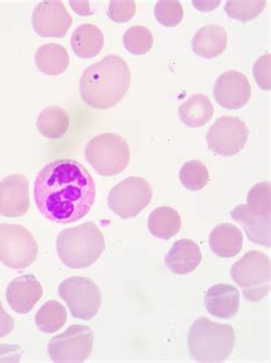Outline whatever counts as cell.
<instances>
[{"label": "cell", "instance_id": "30bf717a", "mask_svg": "<svg viewBox=\"0 0 271 363\" xmlns=\"http://www.w3.org/2000/svg\"><path fill=\"white\" fill-rule=\"evenodd\" d=\"M94 334L87 325H74L48 342V355L54 362L81 363L91 357Z\"/></svg>", "mask_w": 271, "mask_h": 363}, {"label": "cell", "instance_id": "8fae6325", "mask_svg": "<svg viewBox=\"0 0 271 363\" xmlns=\"http://www.w3.org/2000/svg\"><path fill=\"white\" fill-rule=\"evenodd\" d=\"M250 137V130L238 117L222 116L206 133L209 150L217 155L231 157L241 152Z\"/></svg>", "mask_w": 271, "mask_h": 363}, {"label": "cell", "instance_id": "6da1fadb", "mask_svg": "<svg viewBox=\"0 0 271 363\" xmlns=\"http://www.w3.org/2000/svg\"><path fill=\"white\" fill-rule=\"evenodd\" d=\"M33 195L37 208L48 220L75 223L92 210L96 182L83 164L63 158L50 162L39 171Z\"/></svg>", "mask_w": 271, "mask_h": 363}, {"label": "cell", "instance_id": "e0dca14e", "mask_svg": "<svg viewBox=\"0 0 271 363\" xmlns=\"http://www.w3.org/2000/svg\"><path fill=\"white\" fill-rule=\"evenodd\" d=\"M202 258L200 245L188 238H183L174 242L165 257V262L174 274L187 275L200 265Z\"/></svg>", "mask_w": 271, "mask_h": 363}, {"label": "cell", "instance_id": "ffe728a7", "mask_svg": "<svg viewBox=\"0 0 271 363\" xmlns=\"http://www.w3.org/2000/svg\"><path fill=\"white\" fill-rule=\"evenodd\" d=\"M209 242L211 250L217 256L229 259L241 252L244 245V236L233 223H224L212 230Z\"/></svg>", "mask_w": 271, "mask_h": 363}, {"label": "cell", "instance_id": "4dcf8cb0", "mask_svg": "<svg viewBox=\"0 0 271 363\" xmlns=\"http://www.w3.org/2000/svg\"><path fill=\"white\" fill-rule=\"evenodd\" d=\"M156 20L164 27L174 28L183 20V7L178 0L158 1L155 7Z\"/></svg>", "mask_w": 271, "mask_h": 363}, {"label": "cell", "instance_id": "4fadbf2b", "mask_svg": "<svg viewBox=\"0 0 271 363\" xmlns=\"http://www.w3.org/2000/svg\"><path fill=\"white\" fill-rule=\"evenodd\" d=\"M30 208V184L23 174H11L0 180V216L23 217Z\"/></svg>", "mask_w": 271, "mask_h": 363}, {"label": "cell", "instance_id": "d6986e66", "mask_svg": "<svg viewBox=\"0 0 271 363\" xmlns=\"http://www.w3.org/2000/svg\"><path fill=\"white\" fill-rule=\"evenodd\" d=\"M231 218L241 225L248 240L256 245L270 247V217H259L248 210L246 204H241L231 210Z\"/></svg>", "mask_w": 271, "mask_h": 363}, {"label": "cell", "instance_id": "44dd1931", "mask_svg": "<svg viewBox=\"0 0 271 363\" xmlns=\"http://www.w3.org/2000/svg\"><path fill=\"white\" fill-rule=\"evenodd\" d=\"M105 46V36L94 24H81L71 36L74 53L81 59H93L101 53Z\"/></svg>", "mask_w": 271, "mask_h": 363}, {"label": "cell", "instance_id": "1f68e13d", "mask_svg": "<svg viewBox=\"0 0 271 363\" xmlns=\"http://www.w3.org/2000/svg\"><path fill=\"white\" fill-rule=\"evenodd\" d=\"M137 12V4L135 1H117L113 0L109 4V9H108V16L110 18L111 21L116 22V23H125L129 21Z\"/></svg>", "mask_w": 271, "mask_h": 363}, {"label": "cell", "instance_id": "603a6c76", "mask_svg": "<svg viewBox=\"0 0 271 363\" xmlns=\"http://www.w3.org/2000/svg\"><path fill=\"white\" fill-rule=\"evenodd\" d=\"M214 115L211 100L204 94L197 93L183 102L179 108L181 122L188 128H200L207 124Z\"/></svg>", "mask_w": 271, "mask_h": 363}, {"label": "cell", "instance_id": "4316f807", "mask_svg": "<svg viewBox=\"0 0 271 363\" xmlns=\"http://www.w3.org/2000/svg\"><path fill=\"white\" fill-rule=\"evenodd\" d=\"M179 178L183 187L191 191H200L209 184V172L203 162L192 160L182 165Z\"/></svg>", "mask_w": 271, "mask_h": 363}, {"label": "cell", "instance_id": "9c48e42d", "mask_svg": "<svg viewBox=\"0 0 271 363\" xmlns=\"http://www.w3.org/2000/svg\"><path fill=\"white\" fill-rule=\"evenodd\" d=\"M59 295L75 319L92 320L101 308V290L88 277H69L59 286Z\"/></svg>", "mask_w": 271, "mask_h": 363}, {"label": "cell", "instance_id": "484cf974", "mask_svg": "<svg viewBox=\"0 0 271 363\" xmlns=\"http://www.w3.org/2000/svg\"><path fill=\"white\" fill-rule=\"evenodd\" d=\"M68 320L66 308L57 301H48L42 305L35 316L37 327L44 334H54L66 325Z\"/></svg>", "mask_w": 271, "mask_h": 363}, {"label": "cell", "instance_id": "f546056e", "mask_svg": "<svg viewBox=\"0 0 271 363\" xmlns=\"http://www.w3.org/2000/svg\"><path fill=\"white\" fill-rule=\"evenodd\" d=\"M267 1H226V14L236 21L250 22L265 11Z\"/></svg>", "mask_w": 271, "mask_h": 363}, {"label": "cell", "instance_id": "7a4b0ae2", "mask_svg": "<svg viewBox=\"0 0 271 363\" xmlns=\"http://www.w3.org/2000/svg\"><path fill=\"white\" fill-rule=\"evenodd\" d=\"M129 85L131 70L125 60L108 55L83 72L79 91L85 104L103 111L120 104Z\"/></svg>", "mask_w": 271, "mask_h": 363}, {"label": "cell", "instance_id": "836d02e7", "mask_svg": "<svg viewBox=\"0 0 271 363\" xmlns=\"http://www.w3.org/2000/svg\"><path fill=\"white\" fill-rule=\"evenodd\" d=\"M16 327V321L12 316L4 308L1 301H0V338H5L12 333Z\"/></svg>", "mask_w": 271, "mask_h": 363}, {"label": "cell", "instance_id": "5bb4252c", "mask_svg": "<svg viewBox=\"0 0 271 363\" xmlns=\"http://www.w3.org/2000/svg\"><path fill=\"white\" fill-rule=\"evenodd\" d=\"M213 96L221 107L236 111L250 101L252 87L245 74L237 70H229L217 78Z\"/></svg>", "mask_w": 271, "mask_h": 363}, {"label": "cell", "instance_id": "3957f363", "mask_svg": "<svg viewBox=\"0 0 271 363\" xmlns=\"http://www.w3.org/2000/svg\"><path fill=\"white\" fill-rule=\"evenodd\" d=\"M57 250L64 265L83 269L98 262L105 252V236L96 223L87 221L63 230L57 236Z\"/></svg>", "mask_w": 271, "mask_h": 363}, {"label": "cell", "instance_id": "7402d4cb", "mask_svg": "<svg viewBox=\"0 0 271 363\" xmlns=\"http://www.w3.org/2000/svg\"><path fill=\"white\" fill-rule=\"evenodd\" d=\"M37 68L39 72L47 76H60L69 67L68 51L62 45L55 43L44 44L37 50L35 55Z\"/></svg>", "mask_w": 271, "mask_h": 363}, {"label": "cell", "instance_id": "9a60e30c", "mask_svg": "<svg viewBox=\"0 0 271 363\" xmlns=\"http://www.w3.org/2000/svg\"><path fill=\"white\" fill-rule=\"evenodd\" d=\"M42 297V286L35 275L16 277L6 289L8 305L18 314H28Z\"/></svg>", "mask_w": 271, "mask_h": 363}, {"label": "cell", "instance_id": "7c38bea8", "mask_svg": "<svg viewBox=\"0 0 271 363\" xmlns=\"http://www.w3.org/2000/svg\"><path fill=\"white\" fill-rule=\"evenodd\" d=\"M33 28L42 38H63L71 27L72 18L62 1H42L33 9Z\"/></svg>", "mask_w": 271, "mask_h": 363}, {"label": "cell", "instance_id": "d6a6232c", "mask_svg": "<svg viewBox=\"0 0 271 363\" xmlns=\"http://www.w3.org/2000/svg\"><path fill=\"white\" fill-rule=\"evenodd\" d=\"M270 53L265 54L256 60L253 67V77L256 84L265 91H269L271 87L270 79Z\"/></svg>", "mask_w": 271, "mask_h": 363}, {"label": "cell", "instance_id": "e575fe53", "mask_svg": "<svg viewBox=\"0 0 271 363\" xmlns=\"http://www.w3.org/2000/svg\"><path fill=\"white\" fill-rule=\"evenodd\" d=\"M70 6L79 15H92L88 1H70Z\"/></svg>", "mask_w": 271, "mask_h": 363}, {"label": "cell", "instance_id": "277c9868", "mask_svg": "<svg viewBox=\"0 0 271 363\" xmlns=\"http://www.w3.org/2000/svg\"><path fill=\"white\" fill-rule=\"evenodd\" d=\"M236 333L231 325L213 322L203 316L191 325L188 349L197 362H224L233 353Z\"/></svg>", "mask_w": 271, "mask_h": 363}, {"label": "cell", "instance_id": "5b68a950", "mask_svg": "<svg viewBox=\"0 0 271 363\" xmlns=\"http://www.w3.org/2000/svg\"><path fill=\"white\" fill-rule=\"evenodd\" d=\"M85 158L103 177L117 176L128 167L131 149L125 138L116 133H102L85 147Z\"/></svg>", "mask_w": 271, "mask_h": 363}, {"label": "cell", "instance_id": "ba28073f", "mask_svg": "<svg viewBox=\"0 0 271 363\" xmlns=\"http://www.w3.org/2000/svg\"><path fill=\"white\" fill-rule=\"evenodd\" d=\"M154 191L146 179L129 177L111 189L108 206L122 219L137 217L151 203Z\"/></svg>", "mask_w": 271, "mask_h": 363}, {"label": "cell", "instance_id": "ac0fdd59", "mask_svg": "<svg viewBox=\"0 0 271 363\" xmlns=\"http://www.w3.org/2000/svg\"><path fill=\"white\" fill-rule=\"evenodd\" d=\"M228 35L218 24H207L200 28L192 38V51L204 59H214L226 51Z\"/></svg>", "mask_w": 271, "mask_h": 363}, {"label": "cell", "instance_id": "83f0119b", "mask_svg": "<svg viewBox=\"0 0 271 363\" xmlns=\"http://www.w3.org/2000/svg\"><path fill=\"white\" fill-rule=\"evenodd\" d=\"M122 44L126 51L134 55H144L151 51L154 36L151 31L144 26H133L126 30L122 36Z\"/></svg>", "mask_w": 271, "mask_h": 363}, {"label": "cell", "instance_id": "cb8c5ba5", "mask_svg": "<svg viewBox=\"0 0 271 363\" xmlns=\"http://www.w3.org/2000/svg\"><path fill=\"white\" fill-rule=\"evenodd\" d=\"M37 128L47 139L57 140L64 137L70 126L68 111L60 106H50L37 117Z\"/></svg>", "mask_w": 271, "mask_h": 363}, {"label": "cell", "instance_id": "2e32d148", "mask_svg": "<svg viewBox=\"0 0 271 363\" xmlns=\"http://www.w3.org/2000/svg\"><path fill=\"white\" fill-rule=\"evenodd\" d=\"M204 304L211 315L218 319H233L241 306V292L231 284H215L206 292Z\"/></svg>", "mask_w": 271, "mask_h": 363}, {"label": "cell", "instance_id": "f1b7e54d", "mask_svg": "<svg viewBox=\"0 0 271 363\" xmlns=\"http://www.w3.org/2000/svg\"><path fill=\"white\" fill-rule=\"evenodd\" d=\"M246 206L254 215L270 217V182H259L250 188Z\"/></svg>", "mask_w": 271, "mask_h": 363}, {"label": "cell", "instance_id": "8992f818", "mask_svg": "<svg viewBox=\"0 0 271 363\" xmlns=\"http://www.w3.org/2000/svg\"><path fill=\"white\" fill-rule=\"evenodd\" d=\"M231 277L248 301H261L270 290V259L263 251H248L233 264Z\"/></svg>", "mask_w": 271, "mask_h": 363}, {"label": "cell", "instance_id": "d4e9b609", "mask_svg": "<svg viewBox=\"0 0 271 363\" xmlns=\"http://www.w3.org/2000/svg\"><path fill=\"white\" fill-rule=\"evenodd\" d=\"M182 221L179 212L171 206H159L150 213L148 228L152 236L161 240H170L181 230Z\"/></svg>", "mask_w": 271, "mask_h": 363}, {"label": "cell", "instance_id": "d590c367", "mask_svg": "<svg viewBox=\"0 0 271 363\" xmlns=\"http://www.w3.org/2000/svg\"><path fill=\"white\" fill-rule=\"evenodd\" d=\"M195 6L202 12H209L220 5V1H194Z\"/></svg>", "mask_w": 271, "mask_h": 363}, {"label": "cell", "instance_id": "52a82bcc", "mask_svg": "<svg viewBox=\"0 0 271 363\" xmlns=\"http://www.w3.org/2000/svg\"><path fill=\"white\" fill-rule=\"evenodd\" d=\"M38 257V245L22 225L0 223V262L12 269H24Z\"/></svg>", "mask_w": 271, "mask_h": 363}]
</instances>
